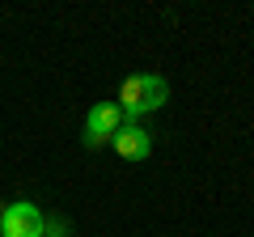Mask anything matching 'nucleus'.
Segmentation results:
<instances>
[{
    "mask_svg": "<svg viewBox=\"0 0 254 237\" xmlns=\"http://www.w3.org/2000/svg\"><path fill=\"white\" fill-rule=\"evenodd\" d=\"M165 102H170V81H165V76H157V72H131V76H123V85H119L115 106L123 110V118L140 123L144 115L161 110Z\"/></svg>",
    "mask_w": 254,
    "mask_h": 237,
    "instance_id": "obj_1",
    "label": "nucleus"
},
{
    "mask_svg": "<svg viewBox=\"0 0 254 237\" xmlns=\"http://www.w3.org/2000/svg\"><path fill=\"white\" fill-rule=\"evenodd\" d=\"M43 229H47V216L30 199H17L0 212V237H43Z\"/></svg>",
    "mask_w": 254,
    "mask_h": 237,
    "instance_id": "obj_2",
    "label": "nucleus"
},
{
    "mask_svg": "<svg viewBox=\"0 0 254 237\" xmlns=\"http://www.w3.org/2000/svg\"><path fill=\"white\" fill-rule=\"evenodd\" d=\"M110 148H115L123 161H148V153H153V131H148L144 123L123 118V127L110 136Z\"/></svg>",
    "mask_w": 254,
    "mask_h": 237,
    "instance_id": "obj_3",
    "label": "nucleus"
},
{
    "mask_svg": "<svg viewBox=\"0 0 254 237\" xmlns=\"http://www.w3.org/2000/svg\"><path fill=\"white\" fill-rule=\"evenodd\" d=\"M119 127H123V110H119L115 102H98V106L85 110V144L89 148L106 144Z\"/></svg>",
    "mask_w": 254,
    "mask_h": 237,
    "instance_id": "obj_4",
    "label": "nucleus"
},
{
    "mask_svg": "<svg viewBox=\"0 0 254 237\" xmlns=\"http://www.w3.org/2000/svg\"><path fill=\"white\" fill-rule=\"evenodd\" d=\"M43 237H68V225H64V220H47Z\"/></svg>",
    "mask_w": 254,
    "mask_h": 237,
    "instance_id": "obj_5",
    "label": "nucleus"
},
{
    "mask_svg": "<svg viewBox=\"0 0 254 237\" xmlns=\"http://www.w3.org/2000/svg\"><path fill=\"white\" fill-rule=\"evenodd\" d=\"M0 212H4V208H0Z\"/></svg>",
    "mask_w": 254,
    "mask_h": 237,
    "instance_id": "obj_6",
    "label": "nucleus"
}]
</instances>
